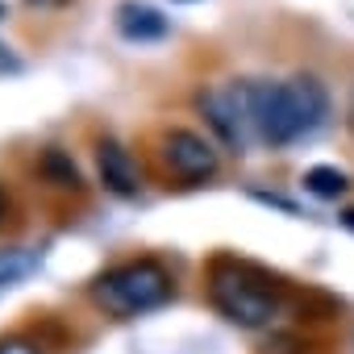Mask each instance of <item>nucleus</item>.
<instances>
[{
  "label": "nucleus",
  "instance_id": "20e7f679",
  "mask_svg": "<svg viewBox=\"0 0 354 354\" xmlns=\"http://www.w3.org/2000/svg\"><path fill=\"white\" fill-rule=\"evenodd\" d=\"M196 109L205 113L209 129L230 146V150H246L254 138V121H250V104H246V80L242 84H221V88H205L196 96Z\"/></svg>",
  "mask_w": 354,
  "mask_h": 354
},
{
  "label": "nucleus",
  "instance_id": "9d476101",
  "mask_svg": "<svg viewBox=\"0 0 354 354\" xmlns=\"http://www.w3.org/2000/svg\"><path fill=\"white\" fill-rule=\"evenodd\" d=\"M304 188H308L317 201H337V196H346V188H350V175H346L342 167L321 162V167H308V171H304Z\"/></svg>",
  "mask_w": 354,
  "mask_h": 354
},
{
  "label": "nucleus",
  "instance_id": "ddd939ff",
  "mask_svg": "<svg viewBox=\"0 0 354 354\" xmlns=\"http://www.w3.org/2000/svg\"><path fill=\"white\" fill-rule=\"evenodd\" d=\"M30 9H63V5H71V0H26Z\"/></svg>",
  "mask_w": 354,
  "mask_h": 354
},
{
  "label": "nucleus",
  "instance_id": "0eeeda50",
  "mask_svg": "<svg viewBox=\"0 0 354 354\" xmlns=\"http://www.w3.org/2000/svg\"><path fill=\"white\" fill-rule=\"evenodd\" d=\"M113 26L125 42H162L171 34V21L154 5H142V0H121L113 13Z\"/></svg>",
  "mask_w": 354,
  "mask_h": 354
},
{
  "label": "nucleus",
  "instance_id": "4468645a",
  "mask_svg": "<svg viewBox=\"0 0 354 354\" xmlns=\"http://www.w3.org/2000/svg\"><path fill=\"white\" fill-rule=\"evenodd\" d=\"M342 225H346V230L354 234V209H346V213H342Z\"/></svg>",
  "mask_w": 354,
  "mask_h": 354
},
{
  "label": "nucleus",
  "instance_id": "f3484780",
  "mask_svg": "<svg viewBox=\"0 0 354 354\" xmlns=\"http://www.w3.org/2000/svg\"><path fill=\"white\" fill-rule=\"evenodd\" d=\"M350 129H354V104H350Z\"/></svg>",
  "mask_w": 354,
  "mask_h": 354
},
{
  "label": "nucleus",
  "instance_id": "423d86ee",
  "mask_svg": "<svg viewBox=\"0 0 354 354\" xmlns=\"http://www.w3.org/2000/svg\"><path fill=\"white\" fill-rule=\"evenodd\" d=\"M96 171H100V184L121 196V201H133L142 192V175H138V162L133 154L117 142V138H100L96 142Z\"/></svg>",
  "mask_w": 354,
  "mask_h": 354
},
{
  "label": "nucleus",
  "instance_id": "f8f14e48",
  "mask_svg": "<svg viewBox=\"0 0 354 354\" xmlns=\"http://www.w3.org/2000/svg\"><path fill=\"white\" fill-rule=\"evenodd\" d=\"M0 354H42L30 337H5L0 342Z\"/></svg>",
  "mask_w": 354,
  "mask_h": 354
},
{
  "label": "nucleus",
  "instance_id": "1a4fd4ad",
  "mask_svg": "<svg viewBox=\"0 0 354 354\" xmlns=\"http://www.w3.org/2000/svg\"><path fill=\"white\" fill-rule=\"evenodd\" d=\"M42 254L34 246H0V288H13L38 271Z\"/></svg>",
  "mask_w": 354,
  "mask_h": 354
},
{
  "label": "nucleus",
  "instance_id": "9b49d317",
  "mask_svg": "<svg viewBox=\"0 0 354 354\" xmlns=\"http://www.w3.org/2000/svg\"><path fill=\"white\" fill-rule=\"evenodd\" d=\"M21 71H26V63L17 59V50L9 42H0V75H21Z\"/></svg>",
  "mask_w": 354,
  "mask_h": 354
},
{
  "label": "nucleus",
  "instance_id": "39448f33",
  "mask_svg": "<svg viewBox=\"0 0 354 354\" xmlns=\"http://www.w3.org/2000/svg\"><path fill=\"white\" fill-rule=\"evenodd\" d=\"M158 154H162L167 171H171L180 184H205V180H213L217 167H221L217 146H213L205 133H196V129H167Z\"/></svg>",
  "mask_w": 354,
  "mask_h": 354
},
{
  "label": "nucleus",
  "instance_id": "dca6fc26",
  "mask_svg": "<svg viewBox=\"0 0 354 354\" xmlns=\"http://www.w3.org/2000/svg\"><path fill=\"white\" fill-rule=\"evenodd\" d=\"M0 221H5V196H0Z\"/></svg>",
  "mask_w": 354,
  "mask_h": 354
},
{
  "label": "nucleus",
  "instance_id": "2eb2a0df",
  "mask_svg": "<svg viewBox=\"0 0 354 354\" xmlns=\"http://www.w3.org/2000/svg\"><path fill=\"white\" fill-rule=\"evenodd\" d=\"M9 17V9H5V0H0V21H5Z\"/></svg>",
  "mask_w": 354,
  "mask_h": 354
},
{
  "label": "nucleus",
  "instance_id": "f03ea898",
  "mask_svg": "<svg viewBox=\"0 0 354 354\" xmlns=\"http://www.w3.org/2000/svg\"><path fill=\"white\" fill-rule=\"evenodd\" d=\"M209 300L225 321L242 329H267L292 304V283L250 259L217 254L209 263Z\"/></svg>",
  "mask_w": 354,
  "mask_h": 354
},
{
  "label": "nucleus",
  "instance_id": "6e6552de",
  "mask_svg": "<svg viewBox=\"0 0 354 354\" xmlns=\"http://www.w3.org/2000/svg\"><path fill=\"white\" fill-rule=\"evenodd\" d=\"M38 171H42L46 184H55V188H63V192H84V175H80L75 158H71L67 150H59V146H50V150L38 154Z\"/></svg>",
  "mask_w": 354,
  "mask_h": 354
},
{
  "label": "nucleus",
  "instance_id": "7ed1b4c3",
  "mask_svg": "<svg viewBox=\"0 0 354 354\" xmlns=\"http://www.w3.org/2000/svg\"><path fill=\"white\" fill-rule=\"evenodd\" d=\"M171 296H175V279L158 259H129V263H117L92 279V300L109 317H121V321L154 313Z\"/></svg>",
  "mask_w": 354,
  "mask_h": 354
},
{
  "label": "nucleus",
  "instance_id": "f257e3e1",
  "mask_svg": "<svg viewBox=\"0 0 354 354\" xmlns=\"http://www.w3.org/2000/svg\"><path fill=\"white\" fill-rule=\"evenodd\" d=\"M246 104H250L254 138L267 146H292L317 133L329 117V92L317 75L246 80Z\"/></svg>",
  "mask_w": 354,
  "mask_h": 354
}]
</instances>
